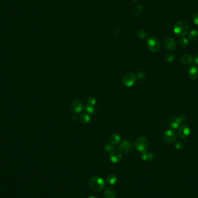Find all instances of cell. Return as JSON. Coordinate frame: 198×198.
<instances>
[{
    "label": "cell",
    "instance_id": "25",
    "mask_svg": "<svg viewBox=\"0 0 198 198\" xmlns=\"http://www.w3.org/2000/svg\"><path fill=\"white\" fill-rule=\"evenodd\" d=\"M85 111H86V113H88V114H92L95 112V108L93 106H91L90 105L87 104L85 106Z\"/></svg>",
    "mask_w": 198,
    "mask_h": 198
},
{
    "label": "cell",
    "instance_id": "14",
    "mask_svg": "<svg viewBox=\"0 0 198 198\" xmlns=\"http://www.w3.org/2000/svg\"><path fill=\"white\" fill-rule=\"evenodd\" d=\"M168 126L170 128H171L172 129H177L180 127V125L177 121L176 117L174 116V117H172L169 120V121L168 122Z\"/></svg>",
    "mask_w": 198,
    "mask_h": 198
},
{
    "label": "cell",
    "instance_id": "8",
    "mask_svg": "<svg viewBox=\"0 0 198 198\" xmlns=\"http://www.w3.org/2000/svg\"><path fill=\"white\" fill-rule=\"evenodd\" d=\"M190 133V128L187 125H181L178 128V135L183 139L187 138Z\"/></svg>",
    "mask_w": 198,
    "mask_h": 198
},
{
    "label": "cell",
    "instance_id": "16",
    "mask_svg": "<svg viewBox=\"0 0 198 198\" xmlns=\"http://www.w3.org/2000/svg\"><path fill=\"white\" fill-rule=\"evenodd\" d=\"M79 121L83 124H88L91 121V117L87 113H83L79 116Z\"/></svg>",
    "mask_w": 198,
    "mask_h": 198
},
{
    "label": "cell",
    "instance_id": "6",
    "mask_svg": "<svg viewBox=\"0 0 198 198\" xmlns=\"http://www.w3.org/2000/svg\"><path fill=\"white\" fill-rule=\"evenodd\" d=\"M177 138V134L175 130L169 129L166 130L163 135L164 141L168 144H172L175 143Z\"/></svg>",
    "mask_w": 198,
    "mask_h": 198
},
{
    "label": "cell",
    "instance_id": "15",
    "mask_svg": "<svg viewBox=\"0 0 198 198\" xmlns=\"http://www.w3.org/2000/svg\"><path fill=\"white\" fill-rule=\"evenodd\" d=\"M180 61L184 65H188L193 61V57L188 54H185L181 57Z\"/></svg>",
    "mask_w": 198,
    "mask_h": 198
},
{
    "label": "cell",
    "instance_id": "11",
    "mask_svg": "<svg viewBox=\"0 0 198 198\" xmlns=\"http://www.w3.org/2000/svg\"><path fill=\"white\" fill-rule=\"evenodd\" d=\"M109 158L111 162L114 163H118L122 160V153L118 151H113L110 153Z\"/></svg>",
    "mask_w": 198,
    "mask_h": 198
},
{
    "label": "cell",
    "instance_id": "2",
    "mask_svg": "<svg viewBox=\"0 0 198 198\" xmlns=\"http://www.w3.org/2000/svg\"><path fill=\"white\" fill-rule=\"evenodd\" d=\"M89 185L91 190L94 191H100L106 186L105 181L100 177H93L89 180Z\"/></svg>",
    "mask_w": 198,
    "mask_h": 198
},
{
    "label": "cell",
    "instance_id": "19",
    "mask_svg": "<svg viewBox=\"0 0 198 198\" xmlns=\"http://www.w3.org/2000/svg\"><path fill=\"white\" fill-rule=\"evenodd\" d=\"M188 37L192 41H197L198 40V30H192L190 31L188 35Z\"/></svg>",
    "mask_w": 198,
    "mask_h": 198
},
{
    "label": "cell",
    "instance_id": "3",
    "mask_svg": "<svg viewBox=\"0 0 198 198\" xmlns=\"http://www.w3.org/2000/svg\"><path fill=\"white\" fill-rule=\"evenodd\" d=\"M135 145L138 151L144 153L145 151H147L148 148L149 143L147 138L144 136H140L136 139Z\"/></svg>",
    "mask_w": 198,
    "mask_h": 198
},
{
    "label": "cell",
    "instance_id": "21",
    "mask_svg": "<svg viewBox=\"0 0 198 198\" xmlns=\"http://www.w3.org/2000/svg\"><path fill=\"white\" fill-rule=\"evenodd\" d=\"M179 45L181 47L185 48L189 45V41L187 38L182 37L179 40Z\"/></svg>",
    "mask_w": 198,
    "mask_h": 198
},
{
    "label": "cell",
    "instance_id": "17",
    "mask_svg": "<svg viewBox=\"0 0 198 198\" xmlns=\"http://www.w3.org/2000/svg\"><path fill=\"white\" fill-rule=\"evenodd\" d=\"M110 143L113 145H116L119 144L121 141V137L119 135L114 133L112 135L110 138Z\"/></svg>",
    "mask_w": 198,
    "mask_h": 198
},
{
    "label": "cell",
    "instance_id": "28",
    "mask_svg": "<svg viewBox=\"0 0 198 198\" xmlns=\"http://www.w3.org/2000/svg\"><path fill=\"white\" fill-rule=\"evenodd\" d=\"M192 20L196 25H198V12L193 14L192 16Z\"/></svg>",
    "mask_w": 198,
    "mask_h": 198
},
{
    "label": "cell",
    "instance_id": "29",
    "mask_svg": "<svg viewBox=\"0 0 198 198\" xmlns=\"http://www.w3.org/2000/svg\"><path fill=\"white\" fill-rule=\"evenodd\" d=\"M183 146H184V145H183V143L181 141H177L175 143V147L178 150L182 149L183 148Z\"/></svg>",
    "mask_w": 198,
    "mask_h": 198
},
{
    "label": "cell",
    "instance_id": "23",
    "mask_svg": "<svg viewBox=\"0 0 198 198\" xmlns=\"http://www.w3.org/2000/svg\"><path fill=\"white\" fill-rule=\"evenodd\" d=\"M175 59V55L173 54H168L165 56V60L168 63H171L173 62Z\"/></svg>",
    "mask_w": 198,
    "mask_h": 198
},
{
    "label": "cell",
    "instance_id": "31",
    "mask_svg": "<svg viewBox=\"0 0 198 198\" xmlns=\"http://www.w3.org/2000/svg\"><path fill=\"white\" fill-rule=\"evenodd\" d=\"M137 76L139 79H142L144 78V74L143 72H139L137 73Z\"/></svg>",
    "mask_w": 198,
    "mask_h": 198
},
{
    "label": "cell",
    "instance_id": "4",
    "mask_svg": "<svg viewBox=\"0 0 198 198\" xmlns=\"http://www.w3.org/2000/svg\"><path fill=\"white\" fill-rule=\"evenodd\" d=\"M147 43L149 50L153 53L157 52L160 49V42L158 38L155 36H151L148 38Z\"/></svg>",
    "mask_w": 198,
    "mask_h": 198
},
{
    "label": "cell",
    "instance_id": "26",
    "mask_svg": "<svg viewBox=\"0 0 198 198\" xmlns=\"http://www.w3.org/2000/svg\"><path fill=\"white\" fill-rule=\"evenodd\" d=\"M96 104V100L94 97H91L88 100V104L91 106H94Z\"/></svg>",
    "mask_w": 198,
    "mask_h": 198
},
{
    "label": "cell",
    "instance_id": "1",
    "mask_svg": "<svg viewBox=\"0 0 198 198\" xmlns=\"http://www.w3.org/2000/svg\"><path fill=\"white\" fill-rule=\"evenodd\" d=\"M174 32L177 36L184 37L189 31V26L187 22L180 20L177 22L174 26Z\"/></svg>",
    "mask_w": 198,
    "mask_h": 198
},
{
    "label": "cell",
    "instance_id": "13",
    "mask_svg": "<svg viewBox=\"0 0 198 198\" xmlns=\"http://www.w3.org/2000/svg\"><path fill=\"white\" fill-rule=\"evenodd\" d=\"M104 196L105 198H115L116 196V192L114 188L108 187L104 192Z\"/></svg>",
    "mask_w": 198,
    "mask_h": 198
},
{
    "label": "cell",
    "instance_id": "27",
    "mask_svg": "<svg viewBox=\"0 0 198 198\" xmlns=\"http://www.w3.org/2000/svg\"><path fill=\"white\" fill-rule=\"evenodd\" d=\"M138 36L139 38L144 39L145 38H146V37L147 36V33L145 31L140 30L138 32Z\"/></svg>",
    "mask_w": 198,
    "mask_h": 198
},
{
    "label": "cell",
    "instance_id": "12",
    "mask_svg": "<svg viewBox=\"0 0 198 198\" xmlns=\"http://www.w3.org/2000/svg\"><path fill=\"white\" fill-rule=\"evenodd\" d=\"M188 75L192 80H195L198 78V67L195 64L190 66L188 70Z\"/></svg>",
    "mask_w": 198,
    "mask_h": 198
},
{
    "label": "cell",
    "instance_id": "20",
    "mask_svg": "<svg viewBox=\"0 0 198 198\" xmlns=\"http://www.w3.org/2000/svg\"><path fill=\"white\" fill-rule=\"evenodd\" d=\"M142 155H141V158L144 161H147V160H153V155L152 153H148L147 151H145L144 153H142Z\"/></svg>",
    "mask_w": 198,
    "mask_h": 198
},
{
    "label": "cell",
    "instance_id": "10",
    "mask_svg": "<svg viewBox=\"0 0 198 198\" xmlns=\"http://www.w3.org/2000/svg\"><path fill=\"white\" fill-rule=\"evenodd\" d=\"M119 151L123 153H128L132 150V145L128 140H123L119 147Z\"/></svg>",
    "mask_w": 198,
    "mask_h": 198
},
{
    "label": "cell",
    "instance_id": "32",
    "mask_svg": "<svg viewBox=\"0 0 198 198\" xmlns=\"http://www.w3.org/2000/svg\"><path fill=\"white\" fill-rule=\"evenodd\" d=\"M88 198H98L96 196H89Z\"/></svg>",
    "mask_w": 198,
    "mask_h": 198
},
{
    "label": "cell",
    "instance_id": "24",
    "mask_svg": "<svg viewBox=\"0 0 198 198\" xmlns=\"http://www.w3.org/2000/svg\"><path fill=\"white\" fill-rule=\"evenodd\" d=\"M104 149L106 152L111 153L113 151H114V145L110 143H108V144L105 145L104 147Z\"/></svg>",
    "mask_w": 198,
    "mask_h": 198
},
{
    "label": "cell",
    "instance_id": "5",
    "mask_svg": "<svg viewBox=\"0 0 198 198\" xmlns=\"http://www.w3.org/2000/svg\"><path fill=\"white\" fill-rule=\"evenodd\" d=\"M137 81V76L131 73H129L124 75L122 79V84L126 87L133 86Z\"/></svg>",
    "mask_w": 198,
    "mask_h": 198
},
{
    "label": "cell",
    "instance_id": "30",
    "mask_svg": "<svg viewBox=\"0 0 198 198\" xmlns=\"http://www.w3.org/2000/svg\"><path fill=\"white\" fill-rule=\"evenodd\" d=\"M193 64L196 65L198 67V54H196L194 56L193 58Z\"/></svg>",
    "mask_w": 198,
    "mask_h": 198
},
{
    "label": "cell",
    "instance_id": "22",
    "mask_svg": "<svg viewBox=\"0 0 198 198\" xmlns=\"http://www.w3.org/2000/svg\"><path fill=\"white\" fill-rule=\"evenodd\" d=\"M176 119L180 125H183L187 120V117L185 115H180L176 117Z\"/></svg>",
    "mask_w": 198,
    "mask_h": 198
},
{
    "label": "cell",
    "instance_id": "9",
    "mask_svg": "<svg viewBox=\"0 0 198 198\" xmlns=\"http://www.w3.org/2000/svg\"><path fill=\"white\" fill-rule=\"evenodd\" d=\"M163 46L166 51L169 52H173L176 49V42L173 38L168 37L165 40Z\"/></svg>",
    "mask_w": 198,
    "mask_h": 198
},
{
    "label": "cell",
    "instance_id": "18",
    "mask_svg": "<svg viewBox=\"0 0 198 198\" xmlns=\"http://www.w3.org/2000/svg\"><path fill=\"white\" fill-rule=\"evenodd\" d=\"M117 181H118V178H117L116 176L114 175H108L106 179V182L107 184H108L111 185H115L116 183H117Z\"/></svg>",
    "mask_w": 198,
    "mask_h": 198
},
{
    "label": "cell",
    "instance_id": "7",
    "mask_svg": "<svg viewBox=\"0 0 198 198\" xmlns=\"http://www.w3.org/2000/svg\"><path fill=\"white\" fill-rule=\"evenodd\" d=\"M70 108L73 113L79 114L83 110L84 105L81 100L78 99H74L70 104Z\"/></svg>",
    "mask_w": 198,
    "mask_h": 198
}]
</instances>
